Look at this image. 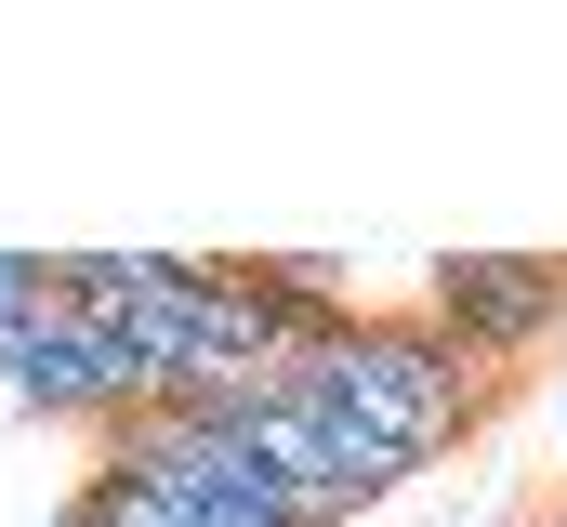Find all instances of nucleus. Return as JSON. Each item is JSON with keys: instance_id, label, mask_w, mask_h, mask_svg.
<instances>
[{"instance_id": "obj_2", "label": "nucleus", "mask_w": 567, "mask_h": 527, "mask_svg": "<svg viewBox=\"0 0 567 527\" xmlns=\"http://www.w3.org/2000/svg\"><path fill=\"white\" fill-rule=\"evenodd\" d=\"M423 317L502 383L567 330V251H449V264H423Z\"/></svg>"}, {"instance_id": "obj_3", "label": "nucleus", "mask_w": 567, "mask_h": 527, "mask_svg": "<svg viewBox=\"0 0 567 527\" xmlns=\"http://www.w3.org/2000/svg\"><path fill=\"white\" fill-rule=\"evenodd\" d=\"M251 277H265V317H278L290 370H303V356H330V343L370 317V303H357V277H343L330 251H251Z\"/></svg>"}, {"instance_id": "obj_5", "label": "nucleus", "mask_w": 567, "mask_h": 527, "mask_svg": "<svg viewBox=\"0 0 567 527\" xmlns=\"http://www.w3.org/2000/svg\"><path fill=\"white\" fill-rule=\"evenodd\" d=\"M53 317V251H0V356Z\"/></svg>"}, {"instance_id": "obj_4", "label": "nucleus", "mask_w": 567, "mask_h": 527, "mask_svg": "<svg viewBox=\"0 0 567 527\" xmlns=\"http://www.w3.org/2000/svg\"><path fill=\"white\" fill-rule=\"evenodd\" d=\"M145 290H158V251H53V317H66V330H93V343H120V330H133Z\"/></svg>"}, {"instance_id": "obj_1", "label": "nucleus", "mask_w": 567, "mask_h": 527, "mask_svg": "<svg viewBox=\"0 0 567 527\" xmlns=\"http://www.w3.org/2000/svg\"><path fill=\"white\" fill-rule=\"evenodd\" d=\"M303 383L330 395V409H357L370 435H396L410 462H449V448L488 422V370L435 330L423 303H370L330 356H303Z\"/></svg>"}, {"instance_id": "obj_6", "label": "nucleus", "mask_w": 567, "mask_h": 527, "mask_svg": "<svg viewBox=\"0 0 567 527\" xmlns=\"http://www.w3.org/2000/svg\"><path fill=\"white\" fill-rule=\"evenodd\" d=\"M528 527H567V502H555V515H528Z\"/></svg>"}, {"instance_id": "obj_7", "label": "nucleus", "mask_w": 567, "mask_h": 527, "mask_svg": "<svg viewBox=\"0 0 567 527\" xmlns=\"http://www.w3.org/2000/svg\"><path fill=\"white\" fill-rule=\"evenodd\" d=\"M53 527H80V515H53Z\"/></svg>"}]
</instances>
